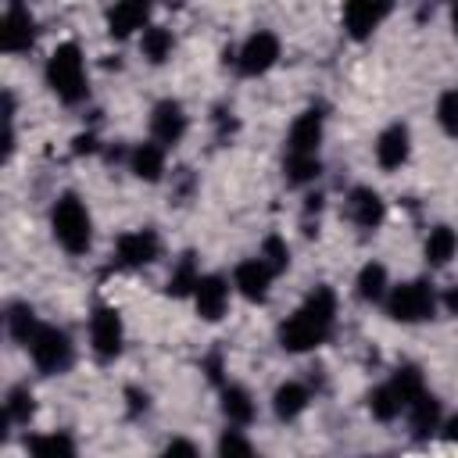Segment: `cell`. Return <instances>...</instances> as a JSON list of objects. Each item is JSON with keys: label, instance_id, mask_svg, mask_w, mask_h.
Instances as JSON below:
<instances>
[{"label": "cell", "instance_id": "obj_33", "mask_svg": "<svg viewBox=\"0 0 458 458\" xmlns=\"http://www.w3.org/2000/svg\"><path fill=\"white\" fill-rule=\"evenodd\" d=\"M258 258H261L276 276H283V272L290 268V247H286V240H283V236H265V243H261Z\"/></svg>", "mask_w": 458, "mask_h": 458}, {"label": "cell", "instance_id": "obj_7", "mask_svg": "<svg viewBox=\"0 0 458 458\" xmlns=\"http://www.w3.org/2000/svg\"><path fill=\"white\" fill-rule=\"evenodd\" d=\"M89 347L100 361H114L125 347V322L111 304H97L89 315Z\"/></svg>", "mask_w": 458, "mask_h": 458}, {"label": "cell", "instance_id": "obj_8", "mask_svg": "<svg viewBox=\"0 0 458 458\" xmlns=\"http://www.w3.org/2000/svg\"><path fill=\"white\" fill-rule=\"evenodd\" d=\"M161 258V236L154 229H129L114 240V265L118 268H147Z\"/></svg>", "mask_w": 458, "mask_h": 458}, {"label": "cell", "instance_id": "obj_22", "mask_svg": "<svg viewBox=\"0 0 458 458\" xmlns=\"http://www.w3.org/2000/svg\"><path fill=\"white\" fill-rule=\"evenodd\" d=\"M390 290V276H386V265L383 261H365L358 279H354V293L365 301V304H383Z\"/></svg>", "mask_w": 458, "mask_h": 458}, {"label": "cell", "instance_id": "obj_3", "mask_svg": "<svg viewBox=\"0 0 458 458\" xmlns=\"http://www.w3.org/2000/svg\"><path fill=\"white\" fill-rule=\"evenodd\" d=\"M43 79L50 86V93L61 100V104H82L89 86H86V57L75 43H57L47 57V68H43Z\"/></svg>", "mask_w": 458, "mask_h": 458}, {"label": "cell", "instance_id": "obj_37", "mask_svg": "<svg viewBox=\"0 0 458 458\" xmlns=\"http://www.w3.org/2000/svg\"><path fill=\"white\" fill-rule=\"evenodd\" d=\"M440 429H444V440H451V444H458V415H451V419H444V422H440Z\"/></svg>", "mask_w": 458, "mask_h": 458}, {"label": "cell", "instance_id": "obj_1", "mask_svg": "<svg viewBox=\"0 0 458 458\" xmlns=\"http://www.w3.org/2000/svg\"><path fill=\"white\" fill-rule=\"evenodd\" d=\"M336 326V293L333 286H315L276 329L279 336V347L290 351V354H304V351H315L329 340Z\"/></svg>", "mask_w": 458, "mask_h": 458}, {"label": "cell", "instance_id": "obj_9", "mask_svg": "<svg viewBox=\"0 0 458 458\" xmlns=\"http://www.w3.org/2000/svg\"><path fill=\"white\" fill-rule=\"evenodd\" d=\"M390 11H394V0H344V11H340L344 32L361 43L390 18Z\"/></svg>", "mask_w": 458, "mask_h": 458}, {"label": "cell", "instance_id": "obj_36", "mask_svg": "<svg viewBox=\"0 0 458 458\" xmlns=\"http://www.w3.org/2000/svg\"><path fill=\"white\" fill-rule=\"evenodd\" d=\"M165 454H197V444H190V440H168L165 444Z\"/></svg>", "mask_w": 458, "mask_h": 458}, {"label": "cell", "instance_id": "obj_2", "mask_svg": "<svg viewBox=\"0 0 458 458\" xmlns=\"http://www.w3.org/2000/svg\"><path fill=\"white\" fill-rule=\"evenodd\" d=\"M50 233L57 247L72 258H82L93 247V215L75 193H61L50 208Z\"/></svg>", "mask_w": 458, "mask_h": 458}, {"label": "cell", "instance_id": "obj_24", "mask_svg": "<svg viewBox=\"0 0 458 458\" xmlns=\"http://www.w3.org/2000/svg\"><path fill=\"white\" fill-rule=\"evenodd\" d=\"M140 50H143V57L150 64H165L172 57V50H175V36L165 25H147L140 32Z\"/></svg>", "mask_w": 458, "mask_h": 458}, {"label": "cell", "instance_id": "obj_10", "mask_svg": "<svg viewBox=\"0 0 458 458\" xmlns=\"http://www.w3.org/2000/svg\"><path fill=\"white\" fill-rule=\"evenodd\" d=\"M322 136H326V114H322V107H308L290 122L286 154L290 157H318Z\"/></svg>", "mask_w": 458, "mask_h": 458}, {"label": "cell", "instance_id": "obj_23", "mask_svg": "<svg viewBox=\"0 0 458 458\" xmlns=\"http://www.w3.org/2000/svg\"><path fill=\"white\" fill-rule=\"evenodd\" d=\"M222 415L229 426H250L254 422V397L240 386V383H225L222 386Z\"/></svg>", "mask_w": 458, "mask_h": 458}, {"label": "cell", "instance_id": "obj_40", "mask_svg": "<svg viewBox=\"0 0 458 458\" xmlns=\"http://www.w3.org/2000/svg\"><path fill=\"white\" fill-rule=\"evenodd\" d=\"M451 29H454V36H458V0H451Z\"/></svg>", "mask_w": 458, "mask_h": 458}, {"label": "cell", "instance_id": "obj_34", "mask_svg": "<svg viewBox=\"0 0 458 458\" xmlns=\"http://www.w3.org/2000/svg\"><path fill=\"white\" fill-rule=\"evenodd\" d=\"M250 451L254 447H250L247 437H240V426H233V429H225L218 437V454H250Z\"/></svg>", "mask_w": 458, "mask_h": 458}, {"label": "cell", "instance_id": "obj_18", "mask_svg": "<svg viewBox=\"0 0 458 458\" xmlns=\"http://www.w3.org/2000/svg\"><path fill=\"white\" fill-rule=\"evenodd\" d=\"M165 150H168V147H161L157 140L136 143V147L125 154L129 172H132L136 179H143V182H161V179H165Z\"/></svg>", "mask_w": 458, "mask_h": 458}, {"label": "cell", "instance_id": "obj_38", "mask_svg": "<svg viewBox=\"0 0 458 458\" xmlns=\"http://www.w3.org/2000/svg\"><path fill=\"white\" fill-rule=\"evenodd\" d=\"M125 397H129V408H132V415L143 408L147 411V394H140V390H125Z\"/></svg>", "mask_w": 458, "mask_h": 458}, {"label": "cell", "instance_id": "obj_15", "mask_svg": "<svg viewBox=\"0 0 458 458\" xmlns=\"http://www.w3.org/2000/svg\"><path fill=\"white\" fill-rule=\"evenodd\" d=\"M347 218L354 222V229L376 233L383 225V218H386V204L372 186H354L347 193Z\"/></svg>", "mask_w": 458, "mask_h": 458}, {"label": "cell", "instance_id": "obj_16", "mask_svg": "<svg viewBox=\"0 0 458 458\" xmlns=\"http://www.w3.org/2000/svg\"><path fill=\"white\" fill-rule=\"evenodd\" d=\"M272 279H276V272H272L261 258H247V261H240V265L233 268V290H236L240 297H247L250 304H261V301L268 297Z\"/></svg>", "mask_w": 458, "mask_h": 458}, {"label": "cell", "instance_id": "obj_19", "mask_svg": "<svg viewBox=\"0 0 458 458\" xmlns=\"http://www.w3.org/2000/svg\"><path fill=\"white\" fill-rule=\"evenodd\" d=\"M404 415H408V426H411L415 437H429V433H437L440 422H444V408H440V401H437L429 390H422V394L404 408Z\"/></svg>", "mask_w": 458, "mask_h": 458}, {"label": "cell", "instance_id": "obj_35", "mask_svg": "<svg viewBox=\"0 0 458 458\" xmlns=\"http://www.w3.org/2000/svg\"><path fill=\"white\" fill-rule=\"evenodd\" d=\"M97 147H100L97 136H93V132H82V136H75V147H72V150H75V154H93Z\"/></svg>", "mask_w": 458, "mask_h": 458}, {"label": "cell", "instance_id": "obj_29", "mask_svg": "<svg viewBox=\"0 0 458 458\" xmlns=\"http://www.w3.org/2000/svg\"><path fill=\"white\" fill-rule=\"evenodd\" d=\"M197 279H200V272H197V258H193V254H182V258L175 261V268H172L165 290H168L172 297H190L193 286H197Z\"/></svg>", "mask_w": 458, "mask_h": 458}, {"label": "cell", "instance_id": "obj_17", "mask_svg": "<svg viewBox=\"0 0 458 458\" xmlns=\"http://www.w3.org/2000/svg\"><path fill=\"white\" fill-rule=\"evenodd\" d=\"M147 21H150V0H114L111 11H107V32L114 39L143 32Z\"/></svg>", "mask_w": 458, "mask_h": 458}, {"label": "cell", "instance_id": "obj_27", "mask_svg": "<svg viewBox=\"0 0 458 458\" xmlns=\"http://www.w3.org/2000/svg\"><path fill=\"white\" fill-rule=\"evenodd\" d=\"M4 322H7V336L14 344H29L32 333L39 329V318H36V311L29 304H11L7 315H4Z\"/></svg>", "mask_w": 458, "mask_h": 458}, {"label": "cell", "instance_id": "obj_32", "mask_svg": "<svg viewBox=\"0 0 458 458\" xmlns=\"http://www.w3.org/2000/svg\"><path fill=\"white\" fill-rule=\"evenodd\" d=\"M437 125H440L444 136L458 140V86H447L437 97Z\"/></svg>", "mask_w": 458, "mask_h": 458}, {"label": "cell", "instance_id": "obj_5", "mask_svg": "<svg viewBox=\"0 0 458 458\" xmlns=\"http://www.w3.org/2000/svg\"><path fill=\"white\" fill-rule=\"evenodd\" d=\"M25 347H29L32 365H36L43 376H61V372H68L72 361H75V344H72V336H68L61 326H50V322H39V329L32 333V340H29Z\"/></svg>", "mask_w": 458, "mask_h": 458}, {"label": "cell", "instance_id": "obj_4", "mask_svg": "<svg viewBox=\"0 0 458 458\" xmlns=\"http://www.w3.org/2000/svg\"><path fill=\"white\" fill-rule=\"evenodd\" d=\"M383 308L394 322L415 326V322H426V318L437 315L440 297H437V286L429 279H408V283H397V286L386 290Z\"/></svg>", "mask_w": 458, "mask_h": 458}, {"label": "cell", "instance_id": "obj_31", "mask_svg": "<svg viewBox=\"0 0 458 458\" xmlns=\"http://www.w3.org/2000/svg\"><path fill=\"white\" fill-rule=\"evenodd\" d=\"M318 172H322L318 157H290V154H283V179L290 186H308V182L318 179Z\"/></svg>", "mask_w": 458, "mask_h": 458}, {"label": "cell", "instance_id": "obj_25", "mask_svg": "<svg viewBox=\"0 0 458 458\" xmlns=\"http://www.w3.org/2000/svg\"><path fill=\"white\" fill-rule=\"evenodd\" d=\"M36 415V397L29 386H11L4 401V426H29Z\"/></svg>", "mask_w": 458, "mask_h": 458}, {"label": "cell", "instance_id": "obj_13", "mask_svg": "<svg viewBox=\"0 0 458 458\" xmlns=\"http://www.w3.org/2000/svg\"><path fill=\"white\" fill-rule=\"evenodd\" d=\"M229 293H233L229 279L218 276V272H208V276L197 279V286H193L190 297H193V308H197V315L204 322H218L229 311Z\"/></svg>", "mask_w": 458, "mask_h": 458}, {"label": "cell", "instance_id": "obj_28", "mask_svg": "<svg viewBox=\"0 0 458 458\" xmlns=\"http://www.w3.org/2000/svg\"><path fill=\"white\" fill-rule=\"evenodd\" d=\"M25 447L39 458H72L75 454V440L68 433H39V437H29Z\"/></svg>", "mask_w": 458, "mask_h": 458}, {"label": "cell", "instance_id": "obj_12", "mask_svg": "<svg viewBox=\"0 0 458 458\" xmlns=\"http://www.w3.org/2000/svg\"><path fill=\"white\" fill-rule=\"evenodd\" d=\"M186 129H190V118H186V107L179 100L165 97V100H157L150 107V140H157L161 147L182 143Z\"/></svg>", "mask_w": 458, "mask_h": 458}, {"label": "cell", "instance_id": "obj_26", "mask_svg": "<svg viewBox=\"0 0 458 458\" xmlns=\"http://www.w3.org/2000/svg\"><path fill=\"white\" fill-rule=\"evenodd\" d=\"M365 404H369V415H372L376 422H394V419L404 411V404H401V397H397V390H394L390 383H383V386L369 390Z\"/></svg>", "mask_w": 458, "mask_h": 458}, {"label": "cell", "instance_id": "obj_14", "mask_svg": "<svg viewBox=\"0 0 458 458\" xmlns=\"http://www.w3.org/2000/svg\"><path fill=\"white\" fill-rule=\"evenodd\" d=\"M372 150H376V165L383 172H397L408 161V154H411V132H408V125L404 122H390L376 136V147Z\"/></svg>", "mask_w": 458, "mask_h": 458}, {"label": "cell", "instance_id": "obj_30", "mask_svg": "<svg viewBox=\"0 0 458 458\" xmlns=\"http://www.w3.org/2000/svg\"><path fill=\"white\" fill-rule=\"evenodd\" d=\"M390 386L397 390V397H401V404L408 408L422 390H426V379H422V372H419V365H401V369H394V376H390Z\"/></svg>", "mask_w": 458, "mask_h": 458}, {"label": "cell", "instance_id": "obj_21", "mask_svg": "<svg viewBox=\"0 0 458 458\" xmlns=\"http://www.w3.org/2000/svg\"><path fill=\"white\" fill-rule=\"evenodd\" d=\"M422 254H426V265H429V268H444V265L458 254V233H454L451 225H433V229L426 233Z\"/></svg>", "mask_w": 458, "mask_h": 458}, {"label": "cell", "instance_id": "obj_20", "mask_svg": "<svg viewBox=\"0 0 458 458\" xmlns=\"http://www.w3.org/2000/svg\"><path fill=\"white\" fill-rule=\"evenodd\" d=\"M308 401H311V390H308L304 383H293V379H290V383L276 386V394H272V411H276L279 422H293V419L304 415Z\"/></svg>", "mask_w": 458, "mask_h": 458}, {"label": "cell", "instance_id": "obj_11", "mask_svg": "<svg viewBox=\"0 0 458 458\" xmlns=\"http://www.w3.org/2000/svg\"><path fill=\"white\" fill-rule=\"evenodd\" d=\"M36 43V18L21 0H11L0 21V47L4 54H29Z\"/></svg>", "mask_w": 458, "mask_h": 458}, {"label": "cell", "instance_id": "obj_39", "mask_svg": "<svg viewBox=\"0 0 458 458\" xmlns=\"http://www.w3.org/2000/svg\"><path fill=\"white\" fill-rule=\"evenodd\" d=\"M444 308L458 315V290H447V297H444Z\"/></svg>", "mask_w": 458, "mask_h": 458}, {"label": "cell", "instance_id": "obj_6", "mask_svg": "<svg viewBox=\"0 0 458 458\" xmlns=\"http://www.w3.org/2000/svg\"><path fill=\"white\" fill-rule=\"evenodd\" d=\"M279 54H283L279 36H276V32H268V29H258V32H250V36L243 39V47L236 50V61H233V64H236V72H240V75L258 79V75H265V72H272V68H276Z\"/></svg>", "mask_w": 458, "mask_h": 458}]
</instances>
